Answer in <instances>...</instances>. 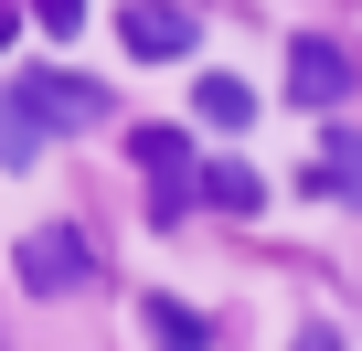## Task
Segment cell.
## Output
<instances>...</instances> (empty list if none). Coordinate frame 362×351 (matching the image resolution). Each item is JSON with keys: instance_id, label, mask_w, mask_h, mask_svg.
<instances>
[{"instance_id": "6da1fadb", "label": "cell", "mask_w": 362, "mask_h": 351, "mask_svg": "<svg viewBox=\"0 0 362 351\" xmlns=\"http://www.w3.org/2000/svg\"><path fill=\"white\" fill-rule=\"evenodd\" d=\"M128 160L149 170V224H181V213L203 203V160H192L181 128H128Z\"/></svg>"}, {"instance_id": "7a4b0ae2", "label": "cell", "mask_w": 362, "mask_h": 351, "mask_svg": "<svg viewBox=\"0 0 362 351\" xmlns=\"http://www.w3.org/2000/svg\"><path fill=\"white\" fill-rule=\"evenodd\" d=\"M11 96H22L43 128H107V85H96V75H54V64H22V75H11Z\"/></svg>"}, {"instance_id": "3957f363", "label": "cell", "mask_w": 362, "mask_h": 351, "mask_svg": "<svg viewBox=\"0 0 362 351\" xmlns=\"http://www.w3.org/2000/svg\"><path fill=\"white\" fill-rule=\"evenodd\" d=\"M11 277H22V298H64V287H86V277H96V256H86V234L43 224V234H22V245H11Z\"/></svg>"}, {"instance_id": "277c9868", "label": "cell", "mask_w": 362, "mask_h": 351, "mask_svg": "<svg viewBox=\"0 0 362 351\" xmlns=\"http://www.w3.org/2000/svg\"><path fill=\"white\" fill-rule=\"evenodd\" d=\"M117 43L139 64H181V54H192V11H181V0H128V11H117Z\"/></svg>"}, {"instance_id": "5b68a950", "label": "cell", "mask_w": 362, "mask_h": 351, "mask_svg": "<svg viewBox=\"0 0 362 351\" xmlns=\"http://www.w3.org/2000/svg\"><path fill=\"white\" fill-rule=\"evenodd\" d=\"M341 85H351V54H341L330 32H298V43H288V96H298V107H330Z\"/></svg>"}, {"instance_id": "8992f818", "label": "cell", "mask_w": 362, "mask_h": 351, "mask_svg": "<svg viewBox=\"0 0 362 351\" xmlns=\"http://www.w3.org/2000/svg\"><path fill=\"white\" fill-rule=\"evenodd\" d=\"M139 330H149L160 351H214V319L181 309V298H139Z\"/></svg>"}, {"instance_id": "52a82bcc", "label": "cell", "mask_w": 362, "mask_h": 351, "mask_svg": "<svg viewBox=\"0 0 362 351\" xmlns=\"http://www.w3.org/2000/svg\"><path fill=\"white\" fill-rule=\"evenodd\" d=\"M320 182L362 213V128H320Z\"/></svg>"}, {"instance_id": "ba28073f", "label": "cell", "mask_w": 362, "mask_h": 351, "mask_svg": "<svg viewBox=\"0 0 362 351\" xmlns=\"http://www.w3.org/2000/svg\"><path fill=\"white\" fill-rule=\"evenodd\" d=\"M192 107H203V128H256V85L245 75H203Z\"/></svg>"}, {"instance_id": "9c48e42d", "label": "cell", "mask_w": 362, "mask_h": 351, "mask_svg": "<svg viewBox=\"0 0 362 351\" xmlns=\"http://www.w3.org/2000/svg\"><path fill=\"white\" fill-rule=\"evenodd\" d=\"M203 203H214V213H256V203H267V182H256L245 160H203Z\"/></svg>"}, {"instance_id": "30bf717a", "label": "cell", "mask_w": 362, "mask_h": 351, "mask_svg": "<svg viewBox=\"0 0 362 351\" xmlns=\"http://www.w3.org/2000/svg\"><path fill=\"white\" fill-rule=\"evenodd\" d=\"M0 128H11V138H0V160H11V182H22V170L43 160V138H54V128H43V117H33L22 96H11V107H0Z\"/></svg>"}, {"instance_id": "8fae6325", "label": "cell", "mask_w": 362, "mask_h": 351, "mask_svg": "<svg viewBox=\"0 0 362 351\" xmlns=\"http://www.w3.org/2000/svg\"><path fill=\"white\" fill-rule=\"evenodd\" d=\"M33 11H43V32H54V43H64V32H75V22H86V0H33Z\"/></svg>"}, {"instance_id": "7c38bea8", "label": "cell", "mask_w": 362, "mask_h": 351, "mask_svg": "<svg viewBox=\"0 0 362 351\" xmlns=\"http://www.w3.org/2000/svg\"><path fill=\"white\" fill-rule=\"evenodd\" d=\"M288 351H341V330H330V319H309V330H298Z\"/></svg>"}]
</instances>
